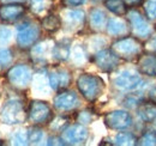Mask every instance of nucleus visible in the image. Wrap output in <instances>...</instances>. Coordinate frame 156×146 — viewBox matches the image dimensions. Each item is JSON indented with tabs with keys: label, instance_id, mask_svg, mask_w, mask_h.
<instances>
[{
	"label": "nucleus",
	"instance_id": "e433bc0d",
	"mask_svg": "<svg viewBox=\"0 0 156 146\" xmlns=\"http://www.w3.org/2000/svg\"><path fill=\"white\" fill-rule=\"evenodd\" d=\"M143 43H144V52L145 53H156V29Z\"/></svg>",
	"mask_w": 156,
	"mask_h": 146
},
{
	"label": "nucleus",
	"instance_id": "423d86ee",
	"mask_svg": "<svg viewBox=\"0 0 156 146\" xmlns=\"http://www.w3.org/2000/svg\"><path fill=\"white\" fill-rule=\"evenodd\" d=\"M0 121L5 125H20L28 121V107L20 98L9 99L0 110Z\"/></svg>",
	"mask_w": 156,
	"mask_h": 146
},
{
	"label": "nucleus",
	"instance_id": "b1692460",
	"mask_svg": "<svg viewBox=\"0 0 156 146\" xmlns=\"http://www.w3.org/2000/svg\"><path fill=\"white\" fill-rule=\"evenodd\" d=\"M41 28L44 33L52 35L58 33L60 29H62V22H61V16L55 12H48L42 18L40 19Z\"/></svg>",
	"mask_w": 156,
	"mask_h": 146
},
{
	"label": "nucleus",
	"instance_id": "5701e85b",
	"mask_svg": "<svg viewBox=\"0 0 156 146\" xmlns=\"http://www.w3.org/2000/svg\"><path fill=\"white\" fill-rule=\"evenodd\" d=\"M31 85L34 88V91L40 95H49V92L53 91L48 80V67H39L35 71Z\"/></svg>",
	"mask_w": 156,
	"mask_h": 146
},
{
	"label": "nucleus",
	"instance_id": "393cba45",
	"mask_svg": "<svg viewBox=\"0 0 156 146\" xmlns=\"http://www.w3.org/2000/svg\"><path fill=\"white\" fill-rule=\"evenodd\" d=\"M138 134L131 129L119 130L113 138L114 146H137Z\"/></svg>",
	"mask_w": 156,
	"mask_h": 146
},
{
	"label": "nucleus",
	"instance_id": "dca6fc26",
	"mask_svg": "<svg viewBox=\"0 0 156 146\" xmlns=\"http://www.w3.org/2000/svg\"><path fill=\"white\" fill-rule=\"evenodd\" d=\"M28 11L23 2H4L0 6V19L4 23H16L22 20Z\"/></svg>",
	"mask_w": 156,
	"mask_h": 146
},
{
	"label": "nucleus",
	"instance_id": "79ce46f5",
	"mask_svg": "<svg viewBox=\"0 0 156 146\" xmlns=\"http://www.w3.org/2000/svg\"><path fill=\"white\" fill-rule=\"evenodd\" d=\"M4 2H22V0H2Z\"/></svg>",
	"mask_w": 156,
	"mask_h": 146
},
{
	"label": "nucleus",
	"instance_id": "9d476101",
	"mask_svg": "<svg viewBox=\"0 0 156 146\" xmlns=\"http://www.w3.org/2000/svg\"><path fill=\"white\" fill-rule=\"evenodd\" d=\"M105 126L114 132L131 129L135 126V117L132 111L126 108H118L107 111L103 115Z\"/></svg>",
	"mask_w": 156,
	"mask_h": 146
},
{
	"label": "nucleus",
	"instance_id": "cd10ccee",
	"mask_svg": "<svg viewBox=\"0 0 156 146\" xmlns=\"http://www.w3.org/2000/svg\"><path fill=\"white\" fill-rule=\"evenodd\" d=\"M53 0H27L28 9L36 16H44L49 12Z\"/></svg>",
	"mask_w": 156,
	"mask_h": 146
},
{
	"label": "nucleus",
	"instance_id": "f704fd0d",
	"mask_svg": "<svg viewBox=\"0 0 156 146\" xmlns=\"http://www.w3.org/2000/svg\"><path fill=\"white\" fill-rule=\"evenodd\" d=\"M13 38V30L7 25H0V46H7Z\"/></svg>",
	"mask_w": 156,
	"mask_h": 146
},
{
	"label": "nucleus",
	"instance_id": "f03ea898",
	"mask_svg": "<svg viewBox=\"0 0 156 146\" xmlns=\"http://www.w3.org/2000/svg\"><path fill=\"white\" fill-rule=\"evenodd\" d=\"M76 89L84 101L94 103L103 95L106 90V83L102 77L98 74L83 72L76 79Z\"/></svg>",
	"mask_w": 156,
	"mask_h": 146
},
{
	"label": "nucleus",
	"instance_id": "37998d69",
	"mask_svg": "<svg viewBox=\"0 0 156 146\" xmlns=\"http://www.w3.org/2000/svg\"><path fill=\"white\" fill-rule=\"evenodd\" d=\"M90 1H93V2H95V4H98V2H103V0H90Z\"/></svg>",
	"mask_w": 156,
	"mask_h": 146
},
{
	"label": "nucleus",
	"instance_id": "f257e3e1",
	"mask_svg": "<svg viewBox=\"0 0 156 146\" xmlns=\"http://www.w3.org/2000/svg\"><path fill=\"white\" fill-rule=\"evenodd\" d=\"M147 78L143 77L139 71L133 67H124L121 66L117 71L112 73L111 84L118 92L125 95L131 92H145L147 88Z\"/></svg>",
	"mask_w": 156,
	"mask_h": 146
},
{
	"label": "nucleus",
	"instance_id": "2f4dec72",
	"mask_svg": "<svg viewBox=\"0 0 156 146\" xmlns=\"http://www.w3.org/2000/svg\"><path fill=\"white\" fill-rule=\"evenodd\" d=\"M140 9L145 17L156 24V0H143Z\"/></svg>",
	"mask_w": 156,
	"mask_h": 146
},
{
	"label": "nucleus",
	"instance_id": "a211bd4d",
	"mask_svg": "<svg viewBox=\"0 0 156 146\" xmlns=\"http://www.w3.org/2000/svg\"><path fill=\"white\" fill-rule=\"evenodd\" d=\"M105 33L107 34L108 37L117 40L120 37L131 35V28H130V24H129L125 16L124 17L113 16V17H109V19H108Z\"/></svg>",
	"mask_w": 156,
	"mask_h": 146
},
{
	"label": "nucleus",
	"instance_id": "c03bdc74",
	"mask_svg": "<svg viewBox=\"0 0 156 146\" xmlns=\"http://www.w3.org/2000/svg\"><path fill=\"white\" fill-rule=\"evenodd\" d=\"M155 25H156V24H155Z\"/></svg>",
	"mask_w": 156,
	"mask_h": 146
},
{
	"label": "nucleus",
	"instance_id": "4c0bfd02",
	"mask_svg": "<svg viewBox=\"0 0 156 146\" xmlns=\"http://www.w3.org/2000/svg\"><path fill=\"white\" fill-rule=\"evenodd\" d=\"M46 145H48V146H66V144H65V141H64V139L61 138L60 134L52 133V135L47 137Z\"/></svg>",
	"mask_w": 156,
	"mask_h": 146
},
{
	"label": "nucleus",
	"instance_id": "f8f14e48",
	"mask_svg": "<svg viewBox=\"0 0 156 146\" xmlns=\"http://www.w3.org/2000/svg\"><path fill=\"white\" fill-rule=\"evenodd\" d=\"M90 62L95 65L101 72L112 74L121 66L122 60L111 47H106L90 55Z\"/></svg>",
	"mask_w": 156,
	"mask_h": 146
},
{
	"label": "nucleus",
	"instance_id": "4be33fe9",
	"mask_svg": "<svg viewBox=\"0 0 156 146\" xmlns=\"http://www.w3.org/2000/svg\"><path fill=\"white\" fill-rule=\"evenodd\" d=\"M138 120L145 126H153L156 122V104L153 102L144 99L136 110Z\"/></svg>",
	"mask_w": 156,
	"mask_h": 146
},
{
	"label": "nucleus",
	"instance_id": "39448f33",
	"mask_svg": "<svg viewBox=\"0 0 156 146\" xmlns=\"http://www.w3.org/2000/svg\"><path fill=\"white\" fill-rule=\"evenodd\" d=\"M125 17L130 24L131 35L139 38L143 42L155 31L156 25L147 18L145 15L143 13V11L139 10L138 7L129 9Z\"/></svg>",
	"mask_w": 156,
	"mask_h": 146
},
{
	"label": "nucleus",
	"instance_id": "412c9836",
	"mask_svg": "<svg viewBox=\"0 0 156 146\" xmlns=\"http://www.w3.org/2000/svg\"><path fill=\"white\" fill-rule=\"evenodd\" d=\"M69 62L75 67H84L90 62V52L84 43H73L71 48V54Z\"/></svg>",
	"mask_w": 156,
	"mask_h": 146
},
{
	"label": "nucleus",
	"instance_id": "a19ab883",
	"mask_svg": "<svg viewBox=\"0 0 156 146\" xmlns=\"http://www.w3.org/2000/svg\"><path fill=\"white\" fill-rule=\"evenodd\" d=\"M125 2L129 6V9H132V7H140L143 0H125Z\"/></svg>",
	"mask_w": 156,
	"mask_h": 146
},
{
	"label": "nucleus",
	"instance_id": "9b49d317",
	"mask_svg": "<svg viewBox=\"0 0 156 146\" xmlns=\"http://www.w3.org/2000/svg\"><path fill=\"white\" fill-rule=\"evenodd\" d=\"M78 91L69 89H64L57 91L55 96L53 97V108L55 111L61 114H70L76 113L82 107V99Z\"/></svg>",
	"mask_w": 156,
	"mask_h": 146
},
{
	"label": "nucleus",
	"instance_id": "ea45409f",
	"mask_svg": "<svg viewBox=\"0 0 156 146\" xmlns=\"http://www.w3.org/2000/svg\"><path fill=\"white\" fill-rule=\"evenodd\" d=\"M145 98L150 102H153L154 104H156V84L150 85L149 88H147L145 90Z\"/></svg>",
	"mask_w": 156,
	"mask_h": 146
},
{
	"label": "nucleus",
	"instance_id": "72a5a7b5",
	"mask_svg": "<svg viewBox=\"0 0 156 146\" xmlns=\"http://www.w3.org/2000/svg\"><path fill=\"white\" fill-rule=\"evenodd\" d=\"M95 116H94V111L91 109H78L76 111V116H75V120L78 123H82V125H90L93 121H94Z\"/></svg>",
	"mask_w": 156,
	"mask_h": 146
},
{
	"label": "nucleus",
	"instance_id": "0eeeda50",
	"mask_svg": "<svg viewBox=\"0 0 156 146\" xmlns=\"http://www.w3.org/2000/svg\"><path fill=\"white\" fill-rule=\"evenodd\" d=\"M34 73L35 71L31 65L20 62L10 67V70L6 73V78L9 84L13 89L18 91H24L31 85Z\"/></svg>",
	"mask_w": 156,
	"mask_h": 146
},
{
	"label": "nucleus",
	"instance_id": "ddd939ff",
	"mask_svg": "<svg viewBox=\"0 0 156 146\" xmlns=\"http://www.w3.org/2000/svg\"><path fill=\"white\" fill-rule=\"evenodd\" d=\"M60 16L62 22V29L71 34L82 31L88 24V16L85 11L82 10L80 7H73V9L64 7Z\"/></svg>",
	"mask_w": 156,
	"mask_h": 146
},
{
	"label": "nucleus",
	"instance_id": "aec40b11",
	"mask_svg": "<svg viewBox=\"0 0 156 146\" xmlns=\"http://www.w3.org/2000/svg\"><path fill=\"white\" fill-rule=\"evenodd\" d=\"M72 44H73V42H72V38H70V37H64L59 41H55L54 49H53L54 64L69 62Z\"/></svg>",
	"mask_w": 156,
	"mask_h": 146
},
{
	"label": "nucleus",
	"instance_id": "a878e982",
	"mask_svg": "<svg viewBox=\"0 0 156 146\" xmlns=\"http://www.w3.org/2000/svg\"><path fill=\"white\" fill-rule=\"evenodd\" d=\"M102 5L113 16L124 17L129 11V6L126 5L125 0H103Z\"/></svg>",
	"mask_w": 156,
	"mask_h": 146
},
{
	"label": "nucleus",
	"instance_id": "f3484780",
	"mask_svg": "<svg viewBox=\"0 0 156 146\" xmlns=\"http://www.w3.org/2000/svg\"><path fill=\"white\" fill-rule=\"evenodd\" d=\"M109 19L108 11L103 7H91L88 13V26L95 34H102L106 31L107 22Z\"/></svg>",
	"mask_w": 156,
	"mask_h": 146
},
{
	"label": "nucleus",
	"instance_id": "6e6552de",
	"mask_svg": "<svg viewBox=\"0 0 156 146\" xmlns=\"http://www.w3.org/2000/svg\"><path fill=\"white\" fill-rule=\"evenodd\" d=\"M54 116V108L47 101L31 99L28 104V121L35 126H48Z\"/></svg>",
	"mask_w": 156,
	"mask_h": 146
},
{
	"label": "nucleus",
	"instance_id": "c85d7f7f",
	"mask_svg": "<svg viewBox=\"0 0 156 146\" xmlns=\"http://www.w3.org/2000/svg\"><path fill=\"white\" fill-rule=\"evenodd\" d=\"M137 146H156V127L148 126L138 134Z\"/></svg>",
	"mask_w": 156,
	"mask_h": 146
},
{
	"label": "nucleus",
	"instance_id": "c756f323",
	"mask_svg": "<svg viewBox=\"0 0 156 146\" xmlns=\"http://www.w3.org/2000/svg\"><path fill=\"white\" fill-rule=\"evenodd\" d=\"M28 137H29V145H42L47 141V135L43 129V126H35L28 128Z\"/></svg>",
	"mask_w": 156,
	"mask_h": 146
},
{
	"label": "nucleus",
	"instance_id": "4468645a",
	"mask_svg": "<svg viewBox=\"0 0 156 146\" xmlns=\"http://www.w3.org/2000/svg\"><path fill=\"white\" fill-rule=\"evenodd\" d=\"M48 80L51 89L54 92L69 89L72 83V72L61 66V64H55L51 70H48Z\"/></svg>",
	"mask_w": 156,
	"mask_h": 146
},
{
	"label": "nucleus",
	"instance_id": "7c9ffc66",
	"mask_svg": "<svg viewBox=\"0 0 156 146\" xmlns=\"http://www.w3.org/2000/svg\"><path fill=\"white\" fill-rule=\"evenodd\" d=\"M10 141L12 145L25 146L29 145V137H28V128H18L13 130L10 135Z\"/></svg>",
	"mask_w": 156,
	"mask_h": 146
},
{
	"label": "nucleus",
	"instance_id": "20e7f679",
	"mask_svg": "<svg viewBox=\"0 0 156 146\" xmlns=\"http://www.w3.org/2000/svg\"><path fill=\"white\" fill-rule=\"evenodd\" d=\"M42 28L40 22L33 19H22L16 26V43L17 47L23 50H29L42 36Z\"/></svg>",
	"mask_w": 156,
	"mask_h": 146
},
{
	"label": "nucleus",
	"instance_id": "c9c22d12",
	"mask_svg": "<svg viewBox=\"0 0 156 146\" xmlns=\"http://www.w3.org/2000/svg\"><path fill=\"white\" fill-rule=\"evenodd\" d=\"M13 57H15V54L9 47H5V46L0 47V65L1 66L10 65L13 61Z\"/></svg>",
	"mask_w": 156,
	"mask_h": 146
},
{
	"label": "nucleus",
	"instance_id": "58836bf2",
	"mask_svg": "<svg viewBox=\"0 0 156 146\" xmlns=\"http://www.w3.org/2000/svg\"><path fill=\"white\" fill-rule=\"evenodd\" d=\"M89 0H60V4H61L62 7L73 9V7H82Z\"/></svg>",
	"mask_w": 156,
	"mask_h": 146
},
{
	"label": "nucleus",
	"instance_id": "2eb2a0df",
	"mask_svg": "<svg viewBox=\"0 0 156 146\" xmlns=\"http://www.w3.org/2000/svg\"><path fill=\"white\" fill-rule=\"evenodd\" d=\"M66 145H85L89 140V128L82 123H71L60 133Z\"/></svg>",
	"mask_w": 156,
	"mask_h": 146
},
{
	"label": "nucleus",
	"instance_id": "bb28decb",
	"mask_svg": "<svg viewBox=\"0 0 156 146\" xmlns=\"http://www.w3.org/2000/svg\"><path fill=\"white\" fill-rule=\"evenodd\" d=\"M69 125H71V116L69 114H61L59 113L58 115H54L52 121L48 123V127L52 133L60 134Z\"/></svg>",
	"mask_w": 156,
	"mask_h": 146
},
{
	"label": "nucleus",
	"instance_id": "473e14b6",
	"mask_svg": "<svg viewBox=\"0 0 156 146\" xmlns=\"http://www.w3.org/2000/svg\"><path fill=\"white\" fill-rule=\"evenodd\" d=\"M108 44V41L105 36H102L101 34H95L94 36L89 40V43H88V49L93 50V53L98 52L100 49H103L106 48V46ZM89 50V52H90Z\"/></svg>",
	"mask_w": 156,
	"mask_h": 146
},
{
	"label": "nucleus",
	"instance_id": "7ed1b4c3",
	"mask_svg": "<svg viewBox=\"0 0 156 146\" xmlns=\"http://www.w3.org/2000/svg\"><path fill=\"white\" fill-rule=\"evenodd\" d=\"M109 47L115 52V54L126 62H136L139 56L144 53V43L139 38L129 35L113 40Z\"/></svg>",
	"mask_w": 156,
	"mask_h": 146
},
{
	"label": "nucleus",
	"instance_id": "1a4fd4ad",
	"mask_svg": "<svg viewBox=\"0 0 156 146\" xmlns=\"http://www.w3.org/2000/svg\"><path fill=\"white\" fill-rule=\"evenodd\" d=\"M54 44L55 41L51 37L41 38L39 42H36L29 49L31 62L37 67H48L52 62L54 64V59H53Z\"/></svg>",
	"mask_w": 156,
	"mask_h": 146
},
{
	"label": "nucleus",
	"instance_id": "6ab92c4d",
	"mask_svg": "<svg viewBox=\"0 0 156 146\" xmlns=\"http://www.w3.org/2000/svg\"><path fill=\"white\" fill-rule=\"evenodd\" d=\"M136 67L143 77L156 79V53L144 52L136 61Z\"/></svg>",
	"mask_w": 156,
	"mask_h": 146
}]
</instances>
